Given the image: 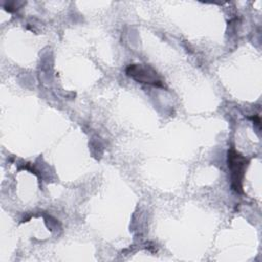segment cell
<instances>
[{
	"instance_id": "7a4b0ae2",
	"label": "cell",
	"mask_w": 262,
	"mask_h": 262,
	"mask_svg": "<svg viewBox=\"0 0 262 262\" xmlns=\"http://www.w3.org/2000/svg\"><path fill=\"white\" fill-rule=\"evenodd\" d=\"M126 75L138 83L148 84L155 87H164V82L159 74L146 64H130L126 69Z\"/></svg>"
},
{
	"instance_id": "6da1fadb",
	"label": "cell",
	"mask_w": 262,
	"mask_h": 262,
	"mask_svg": "<svg viewBox=\"0 0 262 262\" xmlns=\"http://www.w3.org/2000/svg\"><path fill=\"white\" fill-rule=\"evenodd\" d=\"M227 164L230 171L232 189L237 193H243V179L249 161L235 149L231 148L227 154Z\"/></svg>"
}]
</instances>
